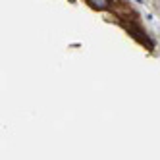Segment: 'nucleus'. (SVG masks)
I'll return each mask as SVG.
<instances>
[{
    "label": "nucleus",
    "instance_id": "1",
    "mask_svg": "<svg viewBox=\"0 0 160 160\" xmlns=\"http://www.w3.org/2000/svg\"><path fill=\"white\" fill-rule=\"evenodd\" d=\"M123 25H125V29H128V31H129L131 35H133V37H135L137 41H139V42H145L148 48L152 47V42L147 39V35H145V33H143V31H141L139 27H137V25H133V23H123Z\"/></svg>",
    "mask_w": 160,
    "mask_h": 160
},
{
    "label": "nucleus",
    "instance_id": "2",
    "mask_svg": "<svg viewBox=\"0 0 160 160\" xmlns=\"http://www.w3.org/2000/svg\"><path fill=\"white\" fill-rule=\"evenodd\" d=\"M87 2L97 10H106L110 6V0H87Z\"/></svg>",
    "mask_w": 160,
    "mask_h": 160
}]
</instances>
